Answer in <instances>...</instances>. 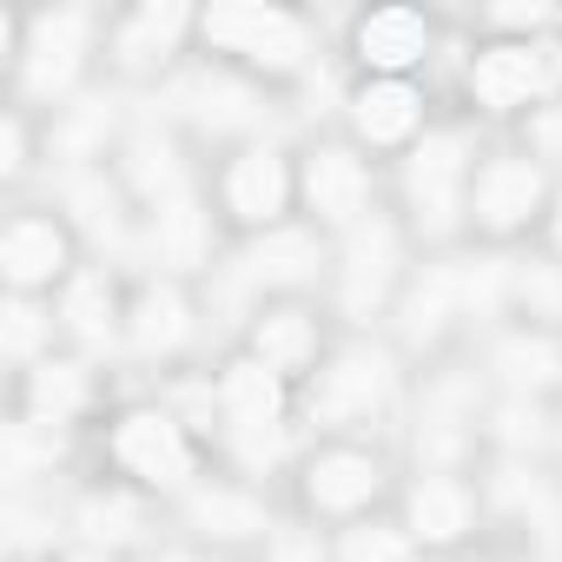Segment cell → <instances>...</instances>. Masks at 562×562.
<instances>
[{
    "label": "cell",
    "mask_w": 562,
    "mask_h": 562,
    "mask_svg": "<svg viewBox=\"0 0 562 562\" xmlns=\"http://www.w3.org/2000/svg\"><path fill=\"white\" fill-rule=\"evenodd\" d=\"M476 516H483V503H476V490L457 470H417L411 490H404V516L397 522L411 529L417 549H457V542L476 536Z\"/></svg>",
    "instance_id": "obj_21"
},
{
    "label": "cell",
    "mask_w": 562,
    "mask_h": 562,
    "mask_svg": "<svg viewBox=\"0 0 562 562\" xmlns=\"http://www.w3.org/2000/svg\"><path fill=\"white\" fill-rule=\"evenodd\" d=\"M265 93H258V80H245V74H232V67H218V60H199V67H186L179 80H172V106H179V120L186 126H199V133H212V139H258V126H265V106H258Z\"/></svg>",
    "instance_id": "obj_14"
},
{
    "label": "cell",
    "mask_w": 562,
    "mask_h": 562,
    "mask_svg": "<svg viewBox=\"0 0 562 562\" xmlns=\"http://www.w3.org/2000/svg\"><path fill=\"white\" fill-rule=\"evenodd\" d=\"M27 391H34V417H41V424H67V417L87 411L93 378H87V364H74V358H47Z\"/></svg>",
    "instance_id": "obj_30"
},
{
    "label": "cell",
    "mask_w": 562,
    "mask_h": 562,
    "mask_svg": "<svg viewBox=\"0 0 562 562\" xmlns=\"http://www.w3.org/2000/svg\"><path fill=\"white\" fill-rule=\"evenodd\" d=\"M199 47L205 60L265 87V80H299L318 60V27L278 0H218V8H199Z\"/></svg>",
    "instance_id": "obj_1"
},
{
    "label": "cell",
    "mask_w": 562,
    "mask_h": 562,
    "mask_svg": "<svg viewBox=\"0 0 562 562\" xmlns=\"http://www.w3.org/2000/svg\"><path fill=\"white\" fill-rule=\"evenodd\" d=\"M384 490H391L384 457L364 450V443H351V437H331V443H318V450L299 463V496H305V509H312L318 522H338V529L378 516Z\"/></svg>",
    "instance_id": "obj_10"
},
{
    "label": "cell",
    "mask_w": 562,
    "mask_h": 562,
    "mask_svg": "<svg viewBox=\"0 0 562 562\" xmlns=\"http://www.w3.org/2000/svg\"><path fill=\"white\" fill-rule=\"evenodd\" d=\"M100 14L93 8H54V14H27L21 27V54H14V74H21V93L41 100V106H60L74 100V87L87 80L93 54H100Z\"/></svg>",
    "instance_id": "obj_8"
},
{
    "label": "cell",
    "mask_w": 562,
    "mask_h": 562,
    "mask_svg": "<svg viewBox=\"0 0 562 562\" xmlns=\"http://www.w3.org/2000/svg\"><path fill=\"white\" fill-rule=\"evenodd\" d=\"M509 318L516 325H562V258H516L509 265Z\"/></svg>",
    "instance_id": "obj_28"
},
{
    "label": "cell",
    "mask_w": 562,
    "mask_h": 562,
    "mask_svg": "<svg viewBox=\"0 0 562 562\" xmlns=\"http://www.w3.org/2000/svg\"><path fill=\"white\" fill-rule=\"evenodd\" d=\"M437 54V21L424 8H371L351 21V60L364 80H417V67Z\"/></svg>",
    "instance_id": "obj_18"
},
{
    "label": "cell",
    "mask_w": 562,
    "mask_h": 562,
    "mask_svg": "<svg viewBox=\"0 0 562 562\" xmlns=\"http://www.w3.org/2000/svg\"><path fill=\"white\" fill-rule=\"evenodd\" d=\"M258 562H338L331 536L312 529V522H278L265 542H258Z\"/></svg>",
    "instance_id": "obj_33"
},
{
    "label": "cell",
    "mask_w": 562,
    "mask_h": 562,
    "mask_svg": "<svg viewBox=\"0 0 562 562\" xmlns=\"http://www.w3.org/2000/svg\"><path fill=\"white\" fill-rule=\"evenodd\" d=\"M133 562H225V555H212L205 542H159V549H146V555H133Z\"/></svg>",
    "instance_id": "obj_36"
},
{
    "label": "cell",
    "mask_w": 562,
    "mask_h": 562,
    "mask_svg": "<svg viewBox=\"0 0 562 562\" xmlns=\"http://www.w3.org/2000/svg\"><path fill=\"white\" fill-rule=\"evenodd\" d=\"M60 562H126V555H106V549H87V542H80V549H74V555H60Z\"/></svg>",
    "instance_id": "obj_38"
},
{
    "label": "cell",
    "mask_w": 562,
    "mask_h": 562,
    "mask_svg": "<svg viewBox=\"0 0 562 562\" xmlns=\"http://www.w3.org/2000/svg\"><path fill=\"white\" fill-rule=\"evenodd\" d=\"M113 172H120V186H126V199H133L139 212L172 205V199L192 192L186 146H179L166 126H133V133L120 139V153H113Z\"/></svg>",
    "instance_id": "obj_22"
},
{
    "label": "cell",
    "mask_w": 562,
    "mask_h": 562,
    "mask_svg": "<svg viewBox=\"0 0 562 562\" xmlns=\"http://www.w3.org/2000/svg\"><path fill=\"white\" fill-rule=\"evenodd\" d=\"M113 470L146 496H186L199 483V437L172 404H133L106 430Z\"/></svg>",
    "instance_id": "obj_3"
},
{
    "label": "cell",
    "mask_w": 562,
    "mask_h": 562,
    "mask_svg": "<svg viewBox=\"0 0 562 562\" xmlns=\"http://www.w3.org/2000/svg\"><path fill=\"white\" fill-rule=\"evenodd\" d=\"M74 225L60 212H14L0 232V278L21 299H47L74 278Z\"/></svg>",
    "instance_id": "obj_16"
},
{
    "label": "cell",
    "mask_w": 562,
    "mask_h": 562,
    "mask_svg": "<svg viewBox=\"0 0 562 562\" xmlns=\"http://www.w3.org/2000/svg\"><path fill=\"white\" fill-rule=\"evenodd\" d=\"M318 271H331L325 265V238L312 232V225H271V232H251L245 245H238V265H232V278L245 292H265V299H305V285H318Z\"/></svg>",
    "instance_id": "obj_17"
},
{
    "label": "cell",
    "mask_w": 562,
    "mask_h": 562,
    "mask_svg": "<svg viewBox=\"0 0 562 562\" xmlns=\"http://www.w3.org/2000/svg\"><path fill=\"white\" fill-rule=\"evenodd\" d=\"M490 378L503 384V397H536L549 404L562 391V331L542 325H503L490 338Z\"/></svg>",
    "instance_id": "obj_23"
},
{
    "label": "cell",
    "mask_w": 562,
    "mask_h": 562,
    "mask_svg": "<svg viewBox=\"0 0 562 562\" xmlns=\"http://www.w3.org/2000/svg\"><path fill=\"white\" fill-rule=\"evenodd\" d=\"M483 437H490L496 450L522 457V450H542V443L555 437V417H549V404H536V397H496Z\"/></svg>",
    "instance_id": "obj_31"
},
{
    "label": "cell",
    "mask_w": 562,
    "mask_h": 562,
    "mask_svg": "<svg viewBox=\"0 0 562 562\" xmlns=\"http://www.w3.org/2000/svg\"><path fill=\"white\" fill-rule=\"evenodd\" d=\"M245 358H258L265 371H278L292 391H305L318 378V364L331 358L325 351V318L305 305V299H265L245 325Z\"/></svg>",
    "instance_id": "obj_13"
},
{
    "label": "cell",
    "mask_w": 562,
    "mask_h": 562,
    "mask_svg": "<svg viewBox=\"0 0 562 562\" xmlns=\"http://www.w3.org/2000/svg\"><path fill=\"white\" fill-rule=\"evenodd\" d=\"M0 166H8V179H21V172L34 166V159H27V113H21V106L8 113V159H0Z\"/></svg>",
    "instance_id": "obj_35"
},
{
    "label": "cell",
    "mask_w": 562,
    "mask_h": 562,
    "mask_svg": "<svg viewBox=\"0 0 562 562\" xmlns=\"http://www.w3.org/2000/svg\"><path fill=\"white\" fill-rule=\"evenodd\" d=\"M463 93L490 120H529L542 100L562 93V41H476Z\"/></svg>",
    "instance_id": "obj_5"
},
{
    "label": "cell",
    "mask_w": 562,
    "mask_h": 562,
    "mask_svg": "<svg viewBox=\"0 0 562 562\" xmlns=\"http://www.w3.org/2000/svg\"><path fill=\"white\" fill-rule=\"evenodd\" d=\"M522 153H529L536 166L562 172V93H555V100H542V106L522 120Z\"/></svg>",
    "instance_id": "obj_34"
},
{
    "label": "cell",
    "mask_w": 562,
    "mask_h": 562,
    "mask_svg": "<svg viewBox=\"0 0 562 562\" xmlns=\"http://www.w3.org/2000/svg\"><path fill=\"white\" fill-rule=\"evenodd\" d=\"M430 133V93L417 80H358L345 93V139L364 153H411Z\"/></svg>",
    "instance_id": "obj_15"
},
{
    "label": "cell",
    "mask_w": 562,
    "mask_h": 562,
    "mask_svg": "<svg viewBox=\"0 0 562 562\" xmlns=\"http://www.w3.org/2000/svg\"><path fill=\"white\" fill-rule=\"evenodd\" d=\"M476 139L463 126H430L404 159H397V186H404V225L424 238H450L470 212V179H476Z\"/></svg>",
    "instance_id": "obj_2"
},
{
    "label": "cell",
    "mask_w": 562,
    "mask_h": 562,
    "mask_svg": "<svg viewBox=\"0 0 562 562\" xmlns=\"http://www.w3.org/2000/svg\"><path fill=\"white\" fill-rule=\"evenodd\" d=\"M199 41V8H179V0H139L106 27V60L120 80H166L186 47Z\"/></svg>",
    "instance_id": "obj_11"
},
{
    "label": "cell",
    "mask_w": 562,
    "mask_h": 562,
    "mask_svg": "<svg viewBox=\"0 0 562 562\" xmlns=\"http://www.w3.org/2000/svg\"><path fill=\"white\" fill-rule=\"evenodd\" d=\"M179 516H186V529H192V542H218V549H238V542H265L278 522H271V509H265V496L251 490V483H232V476H199L186 496H179Z\"/></svg>",
    "instance_id": "obj_19"
},
{
    "label": "cell",
    "mask_w": 562,
    "mask_h": 562,
    "mask_svg": "<svg viewBox=\"0 0 562 562\" xmlns=\"http://www.w3.org/2000/svg\"><path fill=\"white\" fill-rule=\"evenodd\" d=\"M384 397H391V358L371 345H338L305 384V417L325 430H358L384 411Z\"/></svg>",
    "instance_id": "obj_12"
},
{
    "label": "cell",
    "mask_w": 562,
    "mask_h": 562,
    "mask_svg": "<svg viewBox=\"0 0 562 562\" xmlns=\"http://www.w3.org/2000/svg\"><path fill=\"white\" fill-rule=\"evenodd\" d=\"M549 258H562V186H555V205H549Z\"/></svg>",
    "instance_id": "obj_37"
},
{
    "label": "cell",
    "mask_w": 562,
    "mask_h": 562,
    "mask_svg": "<svg viewBox=\"0 0 562 562\" xmlns=\"http://www.w3.org/2000/svg\"><path fill=\"white\" fill-rule=\"evenodd\" d=\"M331 549H338V562H417L411 529H404V522H391V516H364V522L338 529V536H331Z\"/></svg>",
    "instance_id": "obj_32"
},
{
    "label": "cell",
    "mask_w": 562,
    "mask_h": 562,
    "mask_svg": "<svg viewBox=\"0 0 562 562\" xmlns=\"http://www.w3.org/2000/svg\"><path fill=\"white\" fill-rule=\"evenodd\" d=\"M139 238H146V258L159 265V278H179V285H186V271L212 265V212L192 192L139 212Z\"/></svg>",
    "instance_id": "obj_25"
},
{
    "label": "cell",
    "mask_w": 562,
    "mask_h": 562,
    "mask_svg": "<svg viewBox=\"0 0 562 562\" xmlns=\"http://www.w3.org/2000/svg\"><path fill=\"white\" fill-rule=\"evenodd\" d=\"M549 205H555V172L536 166L522 146H496L476 159V179H470V212L463 225L490 245H509L536 225H549Z\"/></svg>",
    "instance_id": "obj_4"
},
{
    "label": "cell",
    "mask_w": 562,
    "mask_h": 562,
    "mask_svg": "<svg viewBox=\"0 0 562 562\" xmlns=\"http://www.w3.org/2000/svg\"><path fill=\"white\" fill-rule=\"evenodd\" d=\"M192 338H199V305H192V292L179 285V278H146L139 299L126 305V345H133L139 358L166 364V358H179Z\"/></svg>",
    "instance_id": "obj_24"
},
{
    "label": "cell",
    "mask_w": 562,
    "mask_h": 562,
    "mask_svg": "<svg viewBox=\"0 0 562 562\" xmlns=\"http://www.w3.org/2000/svg\"><path fill=\"white\" fill-rule=\"evenodd\" d=\"M74 529L87 549H106V555H126V549H153V496L133 490V483H113V490H93L80 496L74 509Z\"/></svg>",
    "instance_id": "obj_26"
},
{
    "label": "cell",
    "mask_w": 562,
    "mask_h": 562,
    "mask_svg": "<svg viewBox=\"0 0 562 562\" xmlns=\"http://www.w3.org/2000/svg\"><path fill=\"white\" fill-rule=\"evenodd\" d=\"M54 318H60V338H74L80 351L126 338V305H120V285L106 271H74L54 292Z\"/></svg>",
    "instance_id": "obj_27"
},
{
    "label": "cell",
    "mask_w": 562,
    "mask_h": 562,
    "mask_svg": "<svg viewBox=\"0 0 562 562\" xmlns=\"http://www.w3.org/2000/svg\"><path fill=\"white\" fill-rule=\"evenodd\" d=\"M212 411L225 424V437H271V430H292V384L265 371L258 358H225V371L212 378Z\"/></svg>",
    "instance_id": "obj_20"
},
{
    "label": "cell",
    "mask_w": 562,
    "mask_h": 562,
    "mask_svg": "<svg viewBox=\"0 0 562 562\" xmlns=\"http://www.w3.org/2000/svg\"><path fill=\"white\" fill-rule=\"evenodd\" d=\"M299 205L318 238H351L378 218V172L371 153L351 139H312L299 153Z\"/></svg>",
    "instance_id": "obj_6"
},
{
    "label": "cell",
    "mask_w": 562,
    "mask_h": 562,
    "mask_svg": "<svg viewBox=\"0 0 562 562\" xmlns=\"http://www.w3.org/2000/svg\"><path fill=\"white\" fill-rule=\"evenodd\" d=\"M404 285H411V225L378 212L371 225L338 238V251H331V299H338L345 318L397 312Z\"/></svg>",
    "instance_id": "obj_7"
},
{
    "label": "cell",
    "mask_w": 562,
    "mask_h": 562,
    "mask_svg": "<svg viewBox=\"0 0 562 562\" xmlns=\"http://www.w3.org/2000/svg\"><path fill=\"white\" fill-rule=\"evenodd\" d=\"M555 437H562V424H555Z\"/></svg>",
    "instance_id": "obj_39"
},
{
    "label": "cell",
    "mask_w": 562,
    "mask_h": 562,
    "mask_svg": "<svg viewBox=\"0 0 562 562\" xmlns=\"http://www.w3.org/2000/svg\"><path fill=\"white\" fill-rule=\"evenodd\" d=\"M54 331H60L54 305H41V299H21V292H8V312H0V351H8L14 364L41 371V364H47V351H54Z\"/></svg>",
    "instance_id": "obj_29"
},
{
    "label": "cell",
    "mask_w": 562,
    "mask_h": 562,
    "mask_svg": "<svg viewBox=\"0 0 562 562\" xmlns=\"http://www.w3.org/2000/svg\"><path fill=\"white\" fill-rule=\"evenodd\" d=\"M218 212L251 238V232H271V225H292V205H299V159L271 139H245L218 159Z\"/></svg>",
    "instance_id": "obj_9"
}]
</instances>
